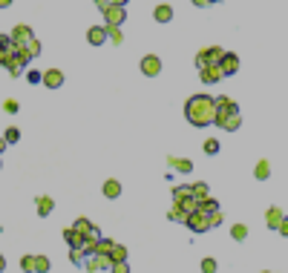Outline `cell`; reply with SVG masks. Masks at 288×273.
Returning a JSON list of instances; mask_svg holds the SVG:
<instances>
[{
    "label": "cell",
    "mask_w": 288,
    "mask_h": 273,
    "mask_svg": "<svg viewBox=\"0 0 288 273\" xmlns=\"http://www.w3.org/2000/svg\"><path fill=\"white\" fill-rule=\"evenodd\" d=\"M72 230H78L81 236H84V239L87 242H98L101 239V236H98V228H95V224H92L90 218H75V224H72Z\"/></svg>",
    "instance_id": "3957f363"
},
{
    "label": "cell",
    "mask_w": 288,
    "mask_h": 273,
    "mask_svg": "<svg viewBox=\"0 0 288 273\" xmlns=\"http://www.w3.org/2000/svg\"><path fill=\"white\" fill-rule=\"evenodd\" d=\"M107 38H110L115 46L124 44V34H121V29H115V26H107Z\"/></svg>",
    "instance_id": "4316f807"
},
{
    "label": "cell",
    "mask_w": 288,
    "mask_h": 273,
    "mask_svg": "<svg viewBox=\"0 0 288 273\" xmlns=\"http://www.w3.org/2000/svg\"><path fill=\"white\" fill-rule=\"evenodd\" d=\"M6 69H9V75H12V78L23 75V64L18 60V58H9V60H6Z\"/></svg>",
    "instance_id": "603a6c76"
},
{
    "label": "cell",
    "mask_w": 288,
    "mask_h": 273,
    "mask_svg": "<svg viewBox=\"0 0 288 273\" xmlns=\"http://www.w3.org/2000/svg\"><path fill=\"white\" fill-rule=\"evenodd\" d=\"M6 60H9V52H6V49H0V66H6Z\"/></svg>",
    "instance_id": "7bdbcfd3"
},
{
    "label": "cell",
    "mask_w": 288,
    "mask_h": 273,
    "mask_svg": "<svg viewBox=\"0 0 288 273\" xmlns=\"http://www.w3.org/2000/svg\"><path fill=\"white\" fill-rule=\"evenodd\" d=\"M253 176H256L259 182H265V178H271V164H268V161H259V164L253 167Z\"/></svg>",
    "instance_id": "ffe728a7"
},
{
    "label": "cell",
    "mask_w": 288,
    "mask_h": 273,
    "mask_svg": "<svg viewBox=\"0 0 288 273\" xmlns=\"http://www.w3.org/2000/svg\"><path fill=\"white\" fill-rule=\"evenodd\" d=\"M236 69H239V58L233 55V52H228V55H225V60H222V72H225V78H228V75H233Z\"/></svg>",
    "instance_id": "2e32d148"
},
{
    "label": "cell",
    "mask_w": 288,
    "mask_h": 273,
    "mask_svg": "<svg viewBox=\"0 0 288 273\" xmlns=\"http://www.w3.org/2000/svg\"><path fill=\"white\" fill-rule=\"evenodd\" d=\"M282 210H279V207H268V210H265V224H268V228L271 230H279V224H282Z\"/></svg>",
    "instance_id": "7c38bea8"
},
{
    "label": "cell",
    "mask_w": 288,
    "mask_h": 273,
    "mask_svg": "<svg viewBox=\"0 0 288 273\" xmlns=\"http://www.w3.org/2000/svg\"><path fill=\"white\" fill-rule=\"evenodd\" d=\"M69 259H72L75 264H81L84 262V250H69Z\"/></svg>",
    "instance_id": "f35d334b"
},
{
    "label": "cell",
    "mask_w": 288,
    "mask_h": 273,
    "mask_svg": "<svg viewBox=\"0 0 288 273\" xmlns=\"http://www.w3.org/2000/svg\"><path fill=\"white\" fill-rule=\"evenodd\" d=\"M141 72H144L147 78H156V75L161 72V58H156V55L141 58Z\"/></svg>",
    "instance_id": "5b68a950"
},
{
    "label": "cell",
    "mask_w": 288,
    "mask_h": 273,
    "mask_svg": "<svg viewBox=\"0 0 288 273\" xmlns=\"http://www.w3.org/2000/svg\"><path fill=\"white\" fill-rule=\"evenodd\" d=\"M184 118L193 126L216 124V98H207V95L187 98V104H184Z\"/></svg>",
    "instance_id": "6da1fadb"
},
{
    "label": "cell",
    "mask_w": 288,
    "mask_h": 273,
    "mask_svg": "<svg viewBox=\"0 0 288 273\" xmlns=\"http://www.w3.org/2000/svg\"><path fill=\"white\" fill-rule=\"evenodd\" d=\"M182 198H193L190 187H173V202H182Z\"/></svg>",
    "instance_id": "484cf974"
},
{
    "label": "cell",
    "mask_w": 288,
    "mask_h": 273,
    "mask_svg": "<svg viewBox=\"0 0 288 273\" xmlns=\"http://www.w3.org/2000/svg\"><path fill=\"white\" fill-rule=\"evenodd\" d=\"M87 40H90L92 46H101L104 40H110V38H107V26H90V32H87Z\"/></svg>",
    "instance_id": "4fadbf2b"
},
{
    "label": "cell",
    "mask_w": 288,
    "mask_h": 273,
    "mask_svg": "<svg viewBox=\"0 0 288 273\" xmlns=\"http://www.w3.org/2000/svg\"><path fill=\"white\" fill-rule=\"evenodd\" d=\"M202 273H216V262L213 259H202Z\"/></svg>",
    "instance_id": "8d00e7d4"
},
{
    "label": "cell",
    "mask_w": 288,
    "mask_h": 273,
    "mask_svg": "<svg viewBox=\"0 0 288 273\" xmlns=\"http://www.w3.org/2000/svg\"><path fill=\"white\" fill-rule=\"evenodd\" d=\"M205 152H207V156H216V152H219V141H216V138H207V141H205Z\"/></svg>",
    "instance_id": "1f68e13d"
},
{
    "label": "cell",
    "mask_w": 288,
    "mask_h": 273,
    "mask_svg": "<svg viewBox=\"0 0 288 273\" xmlns=\"http://www.w3.org/2000/svg\"><path fill=\"white\" fill-rule=\"evenodd\" d=\"M207 222H210V230H213V228H219V224L225 222V216H222V210H216V213H210V216H207Z\"/></svg>",
    "instance_id": "836d02e7"
},
{
    "label": "cell",
    "mask_w": 288,
    "mask_h": 273,
    "mask_svg": "<svg viewBox=\"0 0 288 273\" xmlns=\"http://www.w3.org/2000/svg\"><path fill=\"white\" fill-rule=\"evenodd\" d=\"M3 268H6V259H3V256H0V273H3Z\"/></svg>",
    "instance_id": "f6af8a7d"
},
{
    "label": "cell",
    "mask_w": 288,
    "mask_h": 273,
    "mask_svg": "<svg viewBox=\"0 0 288 273\" xmlns=\"http://www.w3.org/2000/svg\"><path fill=\"white\" fill-rule=\"evenodd\" d=\"M3 110H6L9 115H15V112H18V101H15V98H9V101H3Z\"/></svg>",
    "instance_id": "74e56055"
},
{
    "label": "cell",
    "mask_w": 288,
    "mask_h": 273,
    "mask_svg": "<svg viewBox=\"0 0 288 273\" xmlns=\"http://www.w3.org/2000/svg\"><path fill=\"white\" fill-rule=\"evenodd\" d=\"M187 228L193 230V233H207V230H210V222H207V216H202V213H193V216L187 218Z\"/></svg>",
    "instance_id": "8fae6325"
},
{
    "label": "cell",
    "mask_w": 288,
    "mask_h": 273,
    "mask_svg": "<svg viewBox=\"0 0 288 273\" xmlns=\"http://www.w3.org/2000/svg\"><path fill=\"white\" fill-rule=\"evenodd\" d=\"M26 52H29V58H38L41 55V44H38V40H29V44H26Z\"/></svg>",
    "instance_id": "e575fe53"
},
{
    "label": "cell",
    "mask_w": 288,
    "mask_h": 273,
    "mask_svg": "<svg viewBox=\"0 0 288 273\" xmlns=\"http://www.w3.org/2000/svg\"><path fill=\"white\" fill-rule=\"evenodd\" d=\"M64 239H67L69 250H84V244H87V239L81 236L78 230H72V224H69V228L64 230Z\"/></svg>",
    "instance_id": "52a82bcc"
},
{
    "label": "cell",
    "mask_w": 288,
    "mask_h": 273,
    "mask_svg": "<svg viewBox=\"0 0 288 273\" xmlns=\"http://www.w3.org/2000/svg\"><path fill=\"white\" fill-rule=\"evenodd\" d=\"M242 124V115H233V118H228V124L222 126V130H228V132H233V130H239Z\"/></svg>",
    "instance_id": "d6a6232c"
},
{
    "label": "cell",
    "mask_w": 288,
    "mask_h": 273,
    "mask_svg": "<svg viewBox=\"0 0 288 273\" xmlns=\"http://www.w3.org/2000/svg\"><path fill=\"white\" fill-rule=\"evenodd\" d=\"M167 216H170L173 222H179V224H187V218H190V216H187V213L182 210V207H176V204L170 207V213H167Z\"/></svg>",
    "instance_id": "d4e9b609"
},
{
    "label": "cell",
    "mask_w": 288,
    "mask_h": 273,
    "mask_svg": "<svg viewBox=\"0 0 288 273\" xmlns=\"http://www.w3.org/2000/svg\"><path fill=\"white\" fill-rule=\"evenodd\" d=\"M113 248H115V242L101 239L98 244H95V256H110V253H113Z\"/></svg>",
    "instance_id": "7402d4cb"
},
{
    "label": "cell",
    "mask_w": 288,
    "mask_h": 273,
    "mask_svg": "<svg viewBox=\"0 0 288 273\" xmlns=\"http://www.w3.org/2000/svg\"><path fill=\"white\" fill-rule=\"evenodd\" d=\"M49 270V259L46 256H35V273H46Z\"/></svg>",
    "instance_id": "4dcf8cb0"
},
{
    "label": "cell",
    "mask_w": 288,
    "mask_h": 273,
    "mask_svg": "<svg viewBox=\"0 0 288 273\" xmlns=\"http://www.w3.org/2000/svg\"><path fill=\"white\" fill-rule=\"evenodd\" d=\"M216 210H219L216 198H207L205 204H199V213H202V216H210V213H216Z\"/></svg>",
    "instance_id": "83f0119b"
},
{
    "label": "cell",
    "mask_w": 288,
    "mask_h": 273,
    "mask_svg": "<svg viewBox=\"0 0 288 273\" xmlns=\"http://www.w3.org/2000/svg\"><path fill=\"white\" fill-rule=\"evenodd\" d=\"M3 150H6V138H0V152H3Z\"/></svg>",
    "instance_id": "ee69618b"
},
{
    "label": "cell",
    "mask_w": 288,
    "mask_h": 273,
    "mask_svg": "<svg viewBox=\"0 0 288 273\" xmlns=\"http://www.w3.org/2000/svg\"><path fill=\"white\" fill-rule=\"evenodd\" d=\"M279 236H285V239H288V216L282 218V224H279Z\"/></svg>",
    "instance_id": "b9f144b4"
},
{
    "label": "cell",
    "mask_w": 288,
    "mask_h": 273,
    "mask_svg": "<svg viewBox=\"0 0 288 273\" xmlns=\"http://www.w3.org/2000/svg\"><path fill=\"white\" fill-rule=\"evenodd\" d=\"M35 207H38V216H49V213L55 210V202H52L49 196H38V198H35Z\"/></svg>",
    "instance_id": "9a60e30c"
},
{
    "label": "cell",
    "mask_w": 288,
    "mask_h": 273,
    "mask_svg": "<svg viewBox=\"0 0 288 273\" xmlns=\"http://www.w3.org/2000/svg\"><path fill=\"white\" fill-rule=\"evenodd\" d=\"M12 40H15V44H21V46H26L29 40H35L32 29H29V26H23V23H18V26L12 29Z\"/></svg>",
    "instance_id": "ba28073f"
},
{
    "label": "cell",
    "mask_w": 288,
    "mask_h": 273,
    "mask_svg": "<svg viewBox=\"0 0 288 273\" xmlns=\"http://www.w3.org/2000/svg\"><path fill=\"white\" fill-rule=\"evenodd\" d=\"M26 80H29V84H41V80H44V72H35V69H29V72H26Z\"/></svg>",
    "instance_id": "d590c367"
},
{
    "label": "cell",
    "mask_w": 288,
    "mask_h": 273,
    "mask_svg": "<svg viewBox=\"0 0 288 273\" xmlns=\"http://www.w3.org/2000/svg\"><path fill=\"white\" fill-rule=\"evenodd\" d=\"M265 273H268V270H265Z\"/></svg>",
    "instance_id": "bcb514c9"
},
{
    "label": "cell",
    "mask_w": 288,
    "mask_h": 273,
    "mask_svg": "<svg viewBox=\"0 0 288 273\" xmlns=\"http://www.w3.org/2000/svg\"><path fill=\"white\" fill-rule=\"evenodd\" d=\"M233 115H239L236 101H230L228 95H219V98H216V124L225 126V124H228V118H233Z\"/></svg>",
    "instance_id": "7a4b0ae2"
},
{
    "label": "cell",
    "mask_w": 288,
    "mask_h": 273,
    "mask_svg": "<svg viewBox=\"0 0 288 273\" xmlns=\"http://www.w3.org/2000/svg\"><path fill=\"white\" fill-rule=\"evenodd\" d=\"M41 84H44V86H49V90H58V86L64 84V72H61V69H46Z\"/></svg>",
    "instance_id": "30bf717a"
},
{
    "label": "cell",
    "mask_w": 288,
    "mask_h": 273,
    "mask_svg": "<svg viewBox=\"0 0 288 273\" xmlns=\"http://www.w3.org/2000/svg\"><path fill=\"white\" fill-rule=\"evenodd\" d=\"M110 273H130V268H127V262L124 264H113V270Z\"/></svg>",
    "instance_id": "60d3db41"
},
{
    "label": "cell",
    "mask_w": 288,
    "mask_h": 273,
    "mask_svg": "<svg viewBox=\"0 0 288 273\" xmlns=\"http://www.w3.org/2000/svg\"><path fill=\"white\" fill-rule=\"evenodd\" d=\"M153 18H156L159 23H167V20L173 18V6H167V3H159V6H156V12H153Z\"/></svg>",
    "instance_id": "ac0fdd59"
},
{
    "label": "cell",
    "mask_w": 288,
    "mask_h": 273,
    "mask_svg": "<svg viewBox=\"0 0 288 273\" xmlns=\"http://www.w3.org/2000/svg\"><path fill=\"white\" fill-rule=\"evenodd\" d=\"M230 239H233V242H245V239H248V228H245V224H233V228H230Z\"/></svg>",
    "instance_id": "cb8c5ba5"
},
{
    "label": "cell",
    "mask_w": 288,
    "mask_h": 273,
    "mask_svg": "<svg viewBox=\"0 0 288 273\" xmlns=\"http://www.w3.org/2000/svg\"><path fill=\"white\" fill-rule=\"evenodd\" d=\"M104 198H118L121 196V184L115 182V178H110V182H104Z\"/></svg>",
    "instance_id": "e0dca14e"
},
{
    "label": "cell",
    "mask_w": 288,
    "mask_h": 273,
    "mask_svg": "<svg viewBox=\"0 0 288 273\" xmlns=\"http://www.w3.org/2000/svg\"><path fill=\"white\" fill-rule=\"evenodd\" d=\"M95 6H98V12H104V14H107V12L113 9V3H110V0H98Z\"/></svg>",
    "instance_id": "ab89813d"
},
{
    "label": "cell",
    "mask_w": 288,
    "mask_h": 273,
    "mask_svg": "<svg viewBox=\"0 0 288 273\" xmlns=\"http://www.w3.org/2000/svg\"><path fill=\"white\" fill-rule=\"evenodd\" d=\"M124 18H127V12H124V3H113V9L104 14V20H107V26H121L124 23Z\"/></svg>",
    "instance_id": "277c9868"
},
{
    "label": "cell",
    "mask_w": 288,
    "mask_h": 273,
    "mask_svg": "<svg viewBox=\"0 0 288 273\" xmlns=\"http://www.w3.org/2000/svg\"><path fill=\"white\" fill-rule=\"evenodd\" d=\"M3 138H6V144H15V141H21V130H18V126H9V130L3 132Z\"/></svg>",
    "instance_id": "f1b7e54d"
},
{
    "label": "cell",
    "mask_w": 288,
    "mask_h": 273,
    "mask_svg": "<svg viewBox=\"0 0 288 273\" xmlns=\"http://www.w3.org/2000/svg\"><path fill=\"white\" fill-rule=\"evenodd\" d=\"M190 190H193V198L199 202V204H205L207 198H210V196H207V184H205V182H196Z\"/></svg>",
    "instance_id": "d6986e66"
},
{
    "label": "cell",
    "mask_w": 288,
    "mask_h": 273,
    "mask_svg": "<svg viewBox=\"0 0 288 273\" xmlns=\"http://www.w3.org/2000/svg\"><path fill=\"white\" fill-rule=\"evenodd\" d=\"M110 259H113V264H124L127 262V248L124 244H115L113 253H110Z\"/></svg>",
    "instance_id": "44dd1931"
},
{
    "label": "cell",
    "mask_w": 288,
    "mask_h": 273,
    "mask_svg": "<svg viewBox=\"0 0 288 273\" xmlns=\"http://www.w3.org/2000/svg\"><path fill=\"white\" fill-rule=\"evenodd\" d=\"M21 270L23 273H35V256H21Z\"/></svg>",
    "instance_id": "f546056e"
},
{
    "label": "cell",
    "mask_w": 288,
    "mask_h": 273,
    "mask_svg": "<svg viewBox=\"0 0 288 273\" xmlns=\"http://www.w3.org/2000/svg\"><path fill=\"white\" fill-rule=\"evenodd\" d=\"M199 75H202V84H219L225 78L222 66H205V69H199Z\"/></svg>",
    "instance_id": "9c48e42d"
},
{
    "label": "cell",
    "mask_w": 288,
    "mask_h": 273,
    "mask_svg": "<svg viewBox=\"0 0 288 273\" xmlns=\"http://www.w3.org/2000/svg\"><path fill=\"white\" fill-rule=\"evenodd\" d=\"M167 164H170V170L182 172V176H187V172H193V164H190L187 158H176V156H170V158H167Z\"/></svg>",
    "instance_id": "5bb4252c"
},
{
    "label": "cell",
    "mask_w": 288,
    "mask_h": 273,
    "mask_svg": "<svg viewBox=\"0 0 288 273\" xmlns=\"http://www.w3.org/2000/svg\"><path fill=\"white\" fill-rule=\"evenodd\" d=\"M87 270L90 273L113 270V259H110V256H90V259H87Z\"/></svg>",
    "instance_id": "8992f818"
}]
</instances>
